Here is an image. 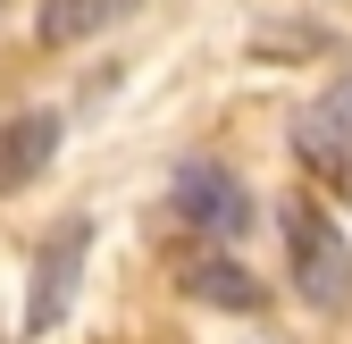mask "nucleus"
<instances>
[{"mask_svg": "<svg viewBox=\"0 0 352 344\" xmlns=\"http://www.w3.org/2000/svg\"><path fill=\"white\" fill-rule=\"evenodd\" d=\"M285 244H294V294H302V303L327 311V319L352 311V244H344V227L311 193L285 202Z\"/></svg>", "mask_w": 352, "mask_h": 344, "instance_id": "f257e3e1", "label": "nucleus"}, {"mask_svg": "<svg viewBox=\"0 0 352 344\" xmlns=\"http://www.w3.org/2000/svg\"><path fill=\"white\" fill-rule=\"evenodd\" d=\"M84 252H93V219H59L34 252V294H25V336H51L76 311V286H84Z\"/></svg>", "mask_w": 352, "mask_h": 344, "instance_id": "f03ea898", "label": "nucleus"}, {"mask_svg": "<svg viewBox=\"0 0 352 344\" xmlns=\"http://www.w3.org/2000/svg\"><path fill=\"white\" fill-rule=\"evenodd\" d=\"M168 202H176V219L201 227V235H252V185L235 177V168H218V160H185L168 177Z\"/></svg>", "mask_w": 352, "mask_h": 344, "instance_id": "7ed1b4c3", "label": "nucleus"}, {"mask_svg": "<svg viewBox=\"0 0 352 344\" xmlns=\"http://www.w3.org/2000/svg\"><path fill=\"white\" fill-rule=\"evenodd\" d=\"M51 160H59V109H25L0 126V193H25Z\"/></svg>", "mask_w": 352, "mask_h": 344, "instance_id": "20e7f679", "label": "nucleus"}, {"mask_svg": "<svg viewBox=\"0 0 352 344\" xmlns=\"http://www.w3.org/2000/svg\"><path fill=\"white\" fill-rule=\"evenodd\" d=\"M135 9H143V0H42V9H34V34H42V51H76V42L126 25Z\"/></svg>", "mask_w": 352, "mask_h": 344, "instance_id": "39448f33", "label": "nucleus"}, {"mask_svg": "<svg viewBox=\"0 0 352 344\" xmlns=\"http://www.w3.org/2000/svg\"><path fill=\"white\" fill-rule=\"evenodd\" d=\"M294 151L311 160V168H327V177H344V168H352V76L294 126Z\"/></svg>", "mask_w": 352, "mask_h": 344, "instance_id": "423d86ee", "label": "nucleus"}, {"mask_svg": "<svg viewBox=\"0 0 352 344\" xmlns=\"http://www.w3.org/2000/svg\"><path fill=\"white\" fill-rule=\"evenodd\" d=\"M185 294L201 303H227V311H260V277L235 261H185Z\"/></svg>", "mask_w": 352, "mask_h": 344, "instance_id": "0eeeda50", "label": "nucleus"}]
</instances>
